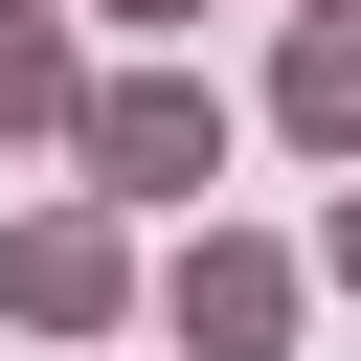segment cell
<instances>
[{"mask_svg":"<svg viewBox=\"0 0 361 361\" xmlns=\"http://www.w3.org/2000/svg\"><path fill=\"white\" fill-rule=\"evenodd\" d=\"M90 23H135V45H180V23H203V0H90Z\"/></svg>","mask_w":361,"mask_h":361,"instance_id":"6","label":"cell"},{"mask_svg":"<svg viewBox=\"0 0 361 361\" xmlns=\"http://www.w3.org/2000/svg\"><path fill=\"white\" fill-rule=\"evenodd\" d=\"M293 338V248L271 226H180V361H271Z\"/></svg>","mask_w":361,"mask_h":361,"instance_id":"3","label":"cell"},{"mask_svg":"<svg viewBox=\"0 0 361 361\" xmlns=\"http://www.w3.org/2000/svg\"><path fill=\"white\" fill-rule=\"evenodd\" d=\"M0 316H23V338H113V316H135L113 203H23V226H0Z\"/></svg>","mask_w":361,"mask_h":361,"instance_id":"2","label":"cell"},{"mask_svg":"<svg viewBox=\"0 0 361 361\" xmlns=\"http://www.w3.org/2000/svg\"><path fill=\"white\" fill-rule=\"evenodd\" d=\"M316 23H361V0H316Z\"/></svg>","mask_w":361,"mask_h":361,"instance_id":"8","label":"cell"},{"mask_svg":"<svg viewBox=\"0 0 361 361\" xmlns=\"http://www.w3.org/2000/svg\"><path fill=\"white\" fill-rule=\"evenodd\" d=\"M271 135L293 158H361V23H293L271 45Z\"/></svg>","mask_w":361,"mask_h":361,"instance_id":"4","label":"cell"},{"mask_svg":"<svg viewBox=\"0 0 361 361\" xmlns=\"http://www.w3.org/2000/svg\"><path fill=\"white\" fill-rule=\"evenodd\" d=\"M90 90V45H68V0H0V135H45Z\"/></svg>","mask_w":361,"mask_h":361,"instance_id":"5","label":"cell"},{"mask_svg":"<svg viewBox=\"0 0 361 361\" xmlns=\"http://www.w3.org/2000/svg\"><path fill=\"white\" fill-rule=\"evenodd\" d=\"M316 271H338V293H361V180H338V226H316Z\"/></svg>","mask_w":361,"mask_h":361,"instance_id":"7","label":"cell"},{"mask_svg":"<svg viewBox=\"0 0 361 361\" xmlns=\"http://www.w3.org/2000/svg\"><path fill=\"white\" fill-rule=\"evenodd\" d=\"M68 158H90L113 203H180V180L226 158V113H203V68H90V90H68Z\"/></svg>","mask_w":361,"mask_h":361,"instance_id":"1","label":"cell"}]
</instances>
